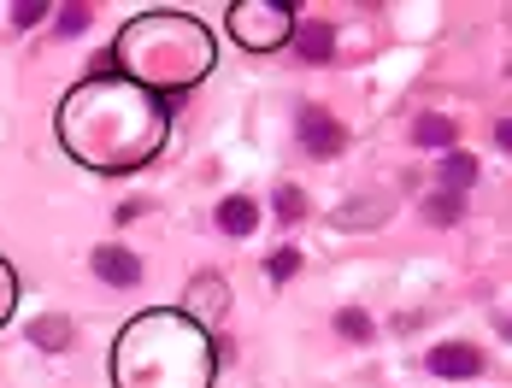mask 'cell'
Listing matches in <instances>:
<instances>
[{
    "label": "cell",
    "mask_w": 512,
    "mask_h": 388,
    "mask_svg": "<svg viewBox=\"0 0 512 388\" xmlns=\"http://www.w3.org/2000/svg\"><path fill=\"white\" fill-rule=\"evenodd\" d=\"M89 18H95V6L65 0V6H59V18H53V30H59V36H83V30H89Z\"/></svg>",
    "instance_id": "e0dca14e"
},
{
    "label": "cell",
    "mask_w": 512,
    "mask_h": 388,
    "mask_svg": "<svg viewBox=\"0 0 512 388\" xmlns=\"http://www.w3.org/2000/svg\"><path fill=\"white\" fill-rule=\"evenodd\" d=\"M218 341L183 306H154L130 318L112 341V388H212Z\"/></svg>",
    "instance_id": "7a4b0ae2"
},
{
    "label": "cell",
    "mask_w": 512,
    "mask_h": 388,
    "mask_svg": "<svg viewBox=\"0 0 512 388\" xmlns=\"http://www.w3.org/2000/svg\"><path fill=\"white\" fill-rule=\"evenodd\" d=\"M295 130H301V147H307L312 159H336V153L348 147V130H342V124H336L324 106H301Z\"/></svg>",
    "instance_id": "5b68a950"
},
{
    "label": "cell",
    "mask_w": 512,
    "mask_h": 388,
    "mask_svg": "<svg viewBox=\"0 0 512 388\" xmlns=\"http://www.w3.org/2000/svg\"><path fill=\"white\" fill-rule=\"evenodd\" d=\"M477 171H483V165H477L471 153H460V147H448V153H436V183H442L448 194H465L471 183H477Z\"/></svg>",
    "instance_id": "8fae6325"
},
{
    "label": "cell",
    "mask_w": 512,
    "mask_h": 388,
    "mask_svg": "<svg viewBox=\"0 0 512 388\" xmlns=\"http://www.w3.org/2000/svg\"><path fill=\"white\" fill-rule=\"evenodd\" d=\"M289 48L301 53L307 65H330V59H336V30H330L324 18H301L295 36H289Z\"/></svg>",
    "instance_id": "30bf717a"
},
{
    "label": "cell",
    "mask_w": 512,
    "mask_h": 388,
    "mask_svg": "<svg viewBox=\"0 0 512 388\" xmlns=\"http://www.w3.org/2000/svg\"><path fill=\"white\" fill-rule=\"evenodd\" d=\"M71 330H77V324L53 312V318H36V324H30V341H36L42 353H59V347H71Z\"/></svg>",
    "instance_id": "9a60e30c"
},
{
    "label": "cell",
    "mask_w": 512,
    "mask_h": 388,
    "mask_svg": "<svg viewBox=\"0 0 512 388\" xmlns=\"http://www.w3.org/2000/svg\"><path fill=\"white\" fill-rule=\"evenodd\" d=\"M389 212H395L389 194H354L348 206L330 212V224H336V230H377V224H389Z\"/></svg>",
    "instance_id": "9c48e42d"
},
{
    "label": "cell",
    "mask_w": 512,
    "mask_h": 388,
    "mask_svg": "<svg viewBox=\"0 0 512 388\" xmlns=\"http://www.w3.org/2000/svg\"><path fill=\"white\" fill-rule=\"evenodd\" d=\"M336 330H342L348 341H377V324H371L359 306H342V312H336Z\"/></svg>",
    "instance_id": "ac0fdd59"
},
{
    "label": "cell",
    "mask_w": 512,
    "mask_h": 388,
    "mask_svg": "<svg viewBox=\"0 0 512 388\" xmlns=\"http://www.w3.org/2000/svg\"><path fill=\"white\" fill-rule=\"evenodd\" d=\"M142 212H148V200H124V206H118V224H136Z\"/></svg>",
    "instance_id": "7402d4cb"
},
{
    "label": "cell",
    "mask_w": 512,
    "mask_h": 388,
    "mask_svg": "<svg viewBox=\"0 0 512 388\" xmlns=\"http://www.w3.org/2000/svg\"><path fill=\"white\" fill-rule=\"evenodd\" d=\"M271 212H277V224H301V218H307V194L295 189V183H277Z\"/></svg>",
    "instance_id": "2e32d148"
},
{
    "label": "cell",
    "mask_w": 512,
    "mask_h": 388,
    "mask_svg": "<svg viewBox=\"0 0 512 388\" xmlns=\"http://www.w3.org/2000/svg\"><path fill=\"white\" fill-rule=\"evenodd\" d=\"M106 53H112V71L118 77L154 89L177 112V100L189 95L195 83H206V71H212V30H206L195 12L154 6V12H136Z\"/></svg>",
    "instance_id": "3957f363"
},
{
    "label": "cell",
    "mask_w": 512,
    "mask_h": 388,
    "mask_svg": "<svg viewBox=\"0 0 512 388\" xmlns=\"http://www.w3.org/2000/svg\"><path fill=\"white\" fill-rule=\"evenodd\" d=\"M201 330H218L224 324V312H230V283L218 277V271H201L195 283H189V306H183Z\"/></svg>",
    "instance_id": "8992f818"
},
{
    "label": "cell",
    "mask_w": 512,
    "mask_h": 388,
    "mask_svg": "<svg viewBox=\"0 0 512 388\" xmlns=\"http://www.w3.org/2000/svg\"><path fill=\"white\" fill-rule=\"evenodd\" d=\"M418 212H424V224H436V230H454L465 218V200L460 194H448V189H430L424 200H418Z\"/></svg>",
    "instance_id": "5bb4252c"
},
{
    "label": "cell",
    "mask_w": 512,
    "mask_h": 388,
    "mask_svg": "<svg viewBox=\"0 0 512 388\" xmlns=\"http://www.w3.org/2000/svg\"><path fill=\"white\" fill-rule=\"evenodd\" d=\"M89 265H95V277H101L106 289H142V259L124 242H101L89 253Z\"/></svg>",
    "instance_id": "52a82bcc"
},
{
    "label": "cell",
    "mask_w": 512,
    "mask_h": 388,
    "mask_svg": "<svg viewBox=\"0 0 512 388\" xmlns=\"http://www.w3.org/2000/svg\"><path fill=\"white\" fill-rule=\"evenodd\" d=\"M53 136L59 147L95 171V177H124L142 171L154 159L165 136H171V100L154 89L130 83V77H83L77 89H65L59 112H53Z\"/></svg>",
    "instance_id": "6da1fadb"
},
{
    "label": "cell",
    "mask_w": 512,
    "mask_h": 388,
    "mask_svg": "<svg viewBox=\"0 0 512 388\" xmlns=\"http://www.w3.org/2000/svg\"><path fill=\"white\" fill-rule=\"evenodd\" d=\"M454 136H460V124H454L448 112H418V118H412V142H418V147L448 153V147H454Z\"/></svg>",
    "instance_id": "7c38bea8"
},
{
    "label": "cell",
    "mask_w": 512,
    "mask_h": 388,
    "mask_svg": "<svg viewBox=\"0 0 512 388\" xmlns=\"http://www.w3.org/2000/svg\"><path fill=\"white\" fill-rule=\"evenodd\" d=\"M18 312V271L0 259V330H6V318Z\"/></svg>",
    "instance_id": "ffe728a7"
},
{
    "label": "cell",
    "mask_w": 512,
    "mask_h": 388,
    "mask_svg": "<svg viewBox=\"0 0 512 388\" xmlns=\"http://www.w3.org/2000/svg\"><path fill=\"white\" fill-rule=\"evenodd\" d=\"M254 224H259V206L248 194H224L218 200V230L224 236H254Z\"/></svg>",
    "instance_id": "4fadbf2b"
},
{
    "label": "cell",
    "mask_w": 512,
    "mask_h": 388,
    "mask_svg": "<svg viewBox=\"0 0 512 388\" xmlns=\"http://www.w3.org/2000/svg\"><path fill=\"white\" fill-rule=\"evenodd\" d=\"M42 18H48V6H42V0H18V6H12V24H18V30H36Z\"/></svg>",
    "instance_id": "44dd1931"
},
{
    "label": "cell",
    "mask_w": 512,
    "mask_h": 388,
    "mask_svg": "<svg viewBox=\"0 0 512 388\" xmlns=\"http://www.w3.org/2000/svg\"><path fill=\"white\" fill-rule=\"evenodd\" d=\"M295 271H301V253H295V247H277V253L265 259V277H271V283H289Z\"/></svg>",
    "instance_id": "d6986e66"
},
{
    "label": "cell",
    "mask_w": 512,
    "mask_h": 388,
    "mask_svg": "<svg viewBox=\"0 0 512 388\" xmlns=\"http://www.w3.org/2000/svg\"><path fill=\"white\" fill-rule=\"evenodd\" d=\"M301 6H289V0H236L230 6V36H236V48L248 53H283L289 48V36H295V18Z\"/></svg>",
    "instance_id": "277c9868"
},
{
    "label": "cell",
    "mask_w": 512,
    "mask_h": 388,
    "mask_svg": "<svg viewBox=\"0 0 512 388\" xmlns=\"http://www.w3.org/2000/svg\"><path fill=\"white\" fill-rule=\"evenodd\" d=\"M483 371V353L471 347V341H436L430 347V377H442V383H471Z\"/></svg>",
    "instance_id": "ba28073f"
}]
</instances>
